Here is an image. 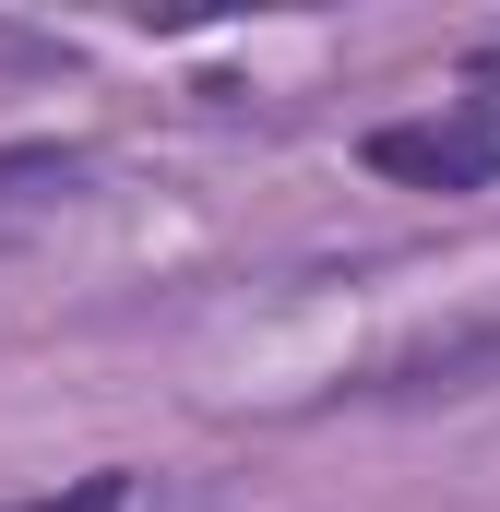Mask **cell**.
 <instances>
[{
	"label": "cell",
	"mask_w": 500,
	"mask_h": 512,
	"mask_svg": "<svg viewBox=\"0 0 500 512\" xmlns=\"http://www.w3.org/2000/svg\"><path fill=\"white\" fill-rule=\"evenodd\" d=\"M370 167L405 179V191H489L500 179V120L477 108V96L441 108V120H381L370 131Z\"/></svg>",
	"instance_id": "cell-1"
},
{
	"label": "cell",
	"mask_w": 500,
	"mask_h": 512,
	"mask_svg": "<svg viewBox=\"0 0 500 512\" xmlns=\"http://www.w3.org/2000/svg\"><path fill=\"white\" fill-rule=\"evenodd\" d=\"M48 191H72V155H0V239H12Z\"/></svg>",
	"instance_id": "cell-2"
},
{
	"label": "cell",
	"mask_w": 500,
	"mask_h": 512,
	"mask_svg": "<svg viewBox=\"0 0 500 512\" xmlns=\"http://www.w3.org/2000/svg\"><path fill=\"white\" fill-rule=\"evenodd\" d=\"M131 489L120 477H72V489H60V501H12V512H120Z\"/></svg>",
	"instance_id": "cell-3"
}]
</instances>
